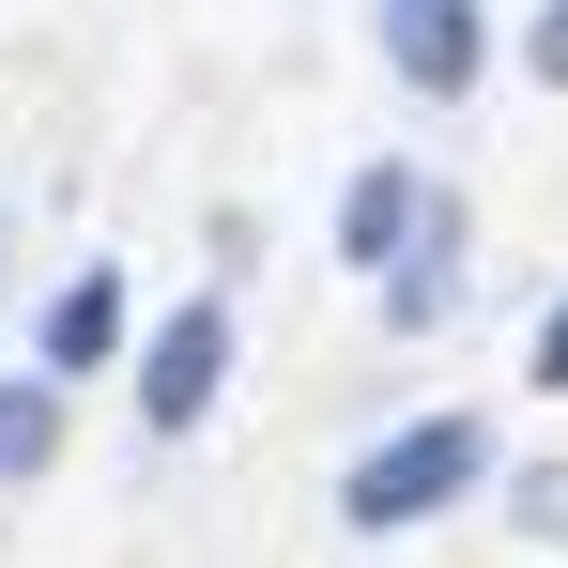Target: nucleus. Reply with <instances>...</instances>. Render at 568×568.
Instances as JSON below:
<instances>
[{
	"instance_id": "3",
	"label": "nucleus",
	"mask_w": 568,
	"mask_h": 568,
	"mask_svg": "<svg viewBox=\"0 0 568 568\" xmlns=\"http://www.w3.org/2000/svg\"><path fill=\"white\" fill-rule=\"evenodd\" d=\"M415 231H430V170H399V154H369V170L338 185V262H354V277H384V262H399Z\"/></svg>"
},
{
	"instance_id": "5",
	"label": "nucleus",
	"mask_w": 568,
	"mask_h": 568,
	"mask_svg": "<svg viewBox=\"0 0 568 568\" xmlns=\"http://www.w3.org/2000/svg\"><path fill=\"white\" fill-rule=\"evenodd\" d=\"M123 354V277H62L47 292V369H108Z\"/></svg>"
},
{
	"instance_id": "8",
	"label": "nucleus",
	"mask_w": 568,
	"mask_h": 568,
	"mask_svg": "<svg viewBox=\"0 0 568 568\" xmlns=\"http://www.w3.org/2000/svg\"><path fill=\"white\" fill-rule=\"evenodd\" d=\"M538 384H568V307H554V323H538Z\"/></svg>"
},
{
	"instance_id": "4",
	"label": "nucleus",
	"mask_w": 568,
	"mask_h": 568,
	"mask_svg": "<svg viewBox=\"0 0 568 568\" xmlns=\"http://www.w3.org/2000/svg\"><path fill=\"white\" fill-rule=\"evenodd\" d=\"M384 62H399L415 93H476L491 31H476V0H384Z\"/></svg>"
},
{
	"instance_id": "7",
	"label": "nucleus",
	"mask_w": 568,
	"mask_h": 568,
	"mask_svg": "<svg viewBox=\"0 0 568 568\" xmlns=\"http://www.w3.org/2000/svg\"><path fill=\"white\" fill-rule=\"evenodd\" d=\"M538 78H568V0H554V16H538Z\"/></svg>"
},
{
	"instance_id": "2",
	"label": "nucleus",
	"mask_w": 568,
	"mask_h": 568,
	"mask_svg": "<svg viewBox=\"0 0 568 568\" xmlns=\"http://www.w3.org/2000/svg\"><path fill=\"white\" fill-rule=\"evenodd\" d=\"M215 384H231V307H170L139 354V430H200Z\"/></svg>"
},
{
	"instance_id": "6",
	"label": "nucleus",
	"mask_w": 568,
	"mask_h": 568,
	"mask_svg": "<svg viewBox=\"0 0 568 568\" xmlns=\"http://www.w3.org/2000/svg\"><path fill=\"white\" fill-rule=\"evenodd\" d=\"M47 462H62V384L16 369V384H0V491H31Z\"/></svg>"
},
{
	"instance_id": "1",
	"label": "nucleus",
	"mask_w": 568,
	"mask_h": 568,
	"mask_svg": "<svg viewBox=\"0 0 568 568\" xmlns=\"http://www.w3.org/2000/svg\"><path fill=\"white\" fill-rule=\"evenodd\" d=\"M476 476H491V430H476V415H415V430H384L369 462L338 476V523H354V538H399V523L462 507Z\"/></svg>"
}]
</instances>
